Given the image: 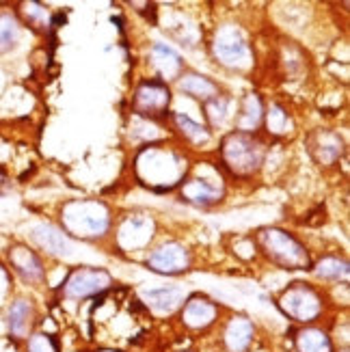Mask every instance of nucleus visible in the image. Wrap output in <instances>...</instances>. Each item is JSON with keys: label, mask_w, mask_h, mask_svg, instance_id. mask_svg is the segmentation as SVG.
<instances>
[{"label": "nucleus", "mask_w": 350, "mask_h": 352, "mask_svg": "<svg viewBox=\"0 0 350 352\" xmlns=\"http://www.w3.org/2000/svg\"><path fill=\"white\" fill-rule=\"evenodd\" d=\"M151 60H154V65H156V69L160 74L162 82L177 78L182 67H184V60H182V56L171 48V45L160 43V41L151 45Z\"/></svg>", "instance_id": "18"}, {"label": "nucleus", "mask_w": 350, "mask_h": 352, "mask_svg": "<svg viewBox=\"0 0 350 352\" xmlns=\"http://www.w3.org/2000/svg\"><path fill=\"white\" fill-rule=\"evenodd\" d=\"M253 335H255V329L251 320L238 316V318H232L230 324L225 327L223 342L230 352H245L253 342Z\"/></svg>", "instance_id": "17"}, {"label": "nucleus", "mask_w": 350, "mask_h": 352, "mask_svg": "<svg viewBox=\"0 0 350 352\" xmlns=\"http://www.w3.org/2000/svg\"><path fill=\"white\" fill-rule=\"evenodd\" d=\"M257 242L272 264L285 270H307L311 259L307 249L292 236L277 227H266L257 232Z\"/></svg>", "instance_id": "4"}, {"label": "nucleus", "mask_w": 350, "mask_h": 352, "mask_svg": "<svg viewBox=\"0 0 350 352\" xmlns=\"http://www.w3.org/2000/svg\"><path fill=\"white\" fill-rule=\"evenodd\" d=\"M145 264L151 272L173 277V274H182L190 268V253L179 242H164L162 247L151 251Z\"/></svg>", "instance_id": "8"}, {"label": "nucleus", "mask_w": 350, "mask_h": 352, "mask_svg": "<svg viewBox=\"0 0 350 352\" xmlns=\"http://www.w3.org/2000/svg\"><path fill=\"white\" fill-rule=\"evenodd\" d=\"M221 158L225 169H230L234 175H251L262 166L266 158V145L255 134L232 132L223 139Z\"/></svg>", "instance_id": "3"}, {"label": "nucleus", "mask_w": 350, "mask_h": 352, "mask_svg": "<svg viewBox=\"0 0 350 352\" xmlns=\"http://www.w3.org/2000/svg\"><path fill=\"white\" fill-rule=\"evenodd\" d=\"M212 52L221 65L232 69H247L253 63L251 45L242 35V30L234 24H225L217 30L215 41H212Z\"/></svg>", "instance_id": "5"}, {"label": "nucleus", "mask_w": 350, "mask_h": 352, "mask_svg": "<svg viewBox=\"0 0 350 352\" xmlns=\"http://www.w3.org/2000/svg\"><path fill=\"white\" fill-rule=\"evenodd\" d=\"M186 160L177 151L149 145L136 158V173L143 184L154 190H171L186 179Z\"/></svg>", "instance_id": "1"}, {"label": "nucleus", "mask_w": 350, "mask_h": 352, "mask_svg": "<svg viewBox=\"0 0 350 352\" xmlns=\"http://www.w3.org/2000/svg\"><path fill=\"white\" fill-rule=\"evenodd\" d=\"M113 277L102 268L83 266L69 272V277L61 283V294L65 298H89L109 292Z\"/></svg>", "instance_id": "7"}, {"label": "nucleus", "mask_w": 350, "mask_h": 352, "mask_svg": "<svg viewBox=\"0 0 350 352\" xmlns=\"http://www.w3.org/2000/svg\"><path fill=\"white\" fill-rule=\"evenodd\" d=\"M264 119V104L257 94H247V98L242 100L240 111L236 115V132H247L253 134L255 128L262 124Z\"/></svg>", "instance_id": "19"}, {"label": "nucleus", "mask_w": 350, "mask_h": 352, "mask_svg": "<svg viewBox=\"0 0 350 352\" xmlns=\"http://www.w3.org/2000/svg\"><path fill=\"white\" fill-rule=\"evenodd\" d=\"M309 154L314 156L316 162H320L325 166L336 164L342 154H344V141L338 132L333 130H316L309 134L307 139Z\"/></svg>", "instance_id": "14"}, {"label": "nucleus", "mask_w": 350, "mask_h": 352, "mask_svg": "<svg viewBox=\"0 0 350 352\" xmlns=\"http://www.w3.org/2000/svg\"><path fill=\"white\" fill-rule=\"evenodd\" d=\"M314 272L325 281H348V262L336 255H327L316 264Z\"/></svg>", "instance_id": "24"}, {"label": "nucleus", "mask_w": 350, "mask_h": 352, "mask_svg": "<svg viewBox=\"0 0 350 352\" xmlns=\"http://www.w3.org/2000/svg\"><path fill=\"white\" fill-rule=\"evenodd\" d=\"M109 352H113V350H109Z\"/></svg>", "instance_id": "31"}, {"label": "nucleus", "mask_w": 350, "mask_h": 352, "mask_svg": "<svg viewBox=\"0 0 350 352\" xmlns=\"http://www.w3.org/2000/svg\"><path fill=\"white\" fill-rule=\"evenodd\" d=\"M171 91L162 80H145L134 94V111L143 117H158L169 111Z\"/></svg>", "instance_id": "9"}, {"label": "nucleus", "mask_w": 350, "mask_h": 352, "mask_svg": "<svg viewBox=\"0 0 350 352\" xmlns=\"http://www.w3.org/2000/svg\"><path fill=\"white\" fill-rule=\"evenodd\" d=\"M61 223L67 236L83 240H96L106 236L111 227V212L102 201H69L61 212Z\"/></svg>", "instance_id": "2"}, {"label": "nucleus", "mask_w": 350, "mask_h": 352, "mask_svg": "<svg viewBox=\"0 0 350 352\" xmlns=\"http://www.w3.org/2000/svg\"><path fill=\"white\" fill-rule=\"evenodd\" d=\"M264 119H266V130L272 136H285L294 130V121L281 104H270L264 111Z\"/></svg>", "instance_id": "23"}, {"label": "nucleus", "mask_w": 350, "mask_h": 352, "mask_svg": "<svg viewBox=\"0 0 350 352\" xmlns=\"http://www.w3.org/2000/svg\"><path fill=\"white\" fill-rule=\"evenodd\" d=\"M173 121L177 130L182 132V136H184L186 141L195 143V145H206L210 141V130L201 124H197L195 119H190L188 115L184 113H175L173 115Z\"/></svg>", "instance_id": "25"}, {"label": "nucleus", "mask_w": 350, "mask_h": 352, "mask_svg": "<svg viewBox=\"0 0 350 352\" xmlns=\"http://www.w3.org/2000/svg\"><path fill=\"white\" fill-rule=\"evenodd\" d=\"M279 309L294 322H314L322 314V296L309 283H292L279 298Z\"/></svg>", "instance_id": "6"}, {"label": "nucleus", "mask_w": 350, "mask_h": 352, "mask_svg": "<svg viewBox=\"0 0 350 352\" xmlns=\"http://www.w3.org/2000/svg\"><path fill=\"white\" fill-rule=\"evenodd\" d=\"M230 106H232V102L225 96H217V98H212L204 104L206 119H208L210 128H223L225 126V121L232 117Z\"/></svg>", "instance_id": "27"}, {"label": "nucleus", "mask_w": 350, "mask_h": 352, "mask_svg": "<svg viewBox=\"0 0 350 352\" xmlns=\"http://www.w3.org/2000/svg\"><path fill=\"white\" fill-rule=\"evenodd\" d=\"M223 184L219 179L210 177H190L179 184V197L182 201H186L197 208L215 206L223 199Z\"/></svg>", "instance_id": "11"}, {"label": "nucleus", "mask_w": 350, "mask_h": 352, "mask_svg": "<svg viewBox=\"0 0 350 352\" xmlns=\"http://www.w3.org/2000/svg\"><path fill=\"white\" fill-rule=\"evenodd\" d=\"M296 352H333V342L329 333L316 327L300 329L294 338Z\"/></svg>", "instance_id": "21"}, {"label": "nucleus", "mask_w": 350, "mask_h": 352, "mask_svg": "<svg viewBox=\"0 0 350 352\" xmlns=\"http://www.w3.org/2000/svg\"><path fill=\"white\" fill-rule=\"evenodd\" d=\"M20 39V22L13 13H0V54L13 50Z\"/></svg>", "instance_id": "26"}, {"label": "nucleus", "mask_w": 350, "mask_h": 352, "mask_svg": "<svg viewBox=\"0 0 350 352\" xmlns=\"http://www.w3.org/2000/svg\"><path fill=\"white\" fill-rule=\"evenodd\" d=\"M9 264L24 283L39 285L45 281V268L41 257L33 249L24 247V244H15V247L9 249Z\"/></svg>", "instance_id": "13"}, {"label": "nucleus", "mask_w": 350, "mask_h": 352, "mask_svg": "<svg viewBox=\"0 0 350 352\" xmlns=\"http://www.w3.org/2000/svg\"><path fill=\"white\" fill-rule=\"evenodd\" d=\"M30 238L37 244L39 249H43L45 253H52V255H63L69 251V240L67 234L63 229H58L54 225H37L30 229Z\"/></svg>", "instance_id": "16"}, {"label": "nucleus", "mask_w": 350, "mask_h": 352, "mask_svg": "<svg viewBox=\"0 0 350 352\" xmlns=\"http://www.w3.org/2000/svg\"><path fill=\"white\" fill-rule=\"evenodd\" d=\"M5 182H7V173H5L3 169H0V186H3Z\"/></svg>", "instance_id": "30"}, {"label": "nucleus", "mask_w": 350, "mask_h": 352, "mask_svg": "<svg viewBox=\"0 0 350 352\" xmlns=\"http://www.w3.org/2000/svg\"><path fill=\"white\" fill-rule=\"evenodd\" d=\"M145 302L149 307H154L158 311H173L177 305L184 298L179 287H171V285H164V287H154V289H147L143 294Z\"/></svg>", "instance_id": "22"}, {"label": "nucleus", "mask_w": 350, "mask_h": 352, "mask_svg": "<svg viewBox=\"0 0 350 352\" xmlns=\"http://www.w3.org/2000/svg\"><path fill=\"white\" fill-rule=\"evenodd\" d=\"M26 352H58V344L48 333H30L26 338Z\"/></svg>", "instance_id": "28"}, {"label": "nucleus", "mask_w": 350, "mask_h": 352, "mask_svg": "<svg viewBox=\"0 0 350 352\" xmlns=\"http://www.w3.org/2000/svg\"><path fill=\"white\" fill-rule=\"evenodd\" d=\"M182 94H186L188 98H195L199 102H208L212 98L219 96V85L215 80H210L208 76L201 74H186V76H179V82H177Z\"/></svg>", "instance_id": "20"}, {"label": "nucleus", "mask_w": 350, "mask_h": 352, "mask_svg": "<svg viewBox=\"0 0 350 352\" xmlns=\"http://www.w3.org/2000/svg\"><path fill=\"white\" fill-rule=\"evenodd\" d=\"M24 13H26V22L33 24V26H45L48 22V11H45L41 5H35V3H28L24 5Z\"/></svg>", "instance_id": "29"}, {"label": "nucleus", "mask_w": 350, "mask_h": 352, "mask_svg": "<svg viewBox=\"0 0 350 352\" xmlns=\"http://www.w3.org/2000/svg\"><path fill=\"white\" fill-rule=\"evenodd\" d=\"M156 225L145 214H132L121 223L117 232V242L124 251H143L154 238Z\"/></svg>", "instance_id": "10"}, {"label": "nucleus", "mask_w": 350, "mask_h": 352, "mask_svg": "<svg viewBox=\"0 0 350 352\" xmlns=\"http://www.w3.org/2000/svg\"><path fill=\"white\" fill-rule=\"evenodd\" d=\"M219 314V307L215 300H210L208 296L195 294L186 300L184 309H182V322L193 331L208 329L210 324H215Z\"/></svg>", "instance_id": "15"}, {"label": "nucleus", "mask_w": 350, "mask_h": 352, "mask_svg": "<svg viewBox=\"0 0 350 352\" xmlns=\"http://www.w3.org/2000/svg\"><path fill=\"white\" fill-rule=\"evenodd\" d=\"M5 324L11 340L26 342L35 324V305L24 296L13 298L5 309Z\"/></svg>", "instance_id": "12"}]
</instances>
